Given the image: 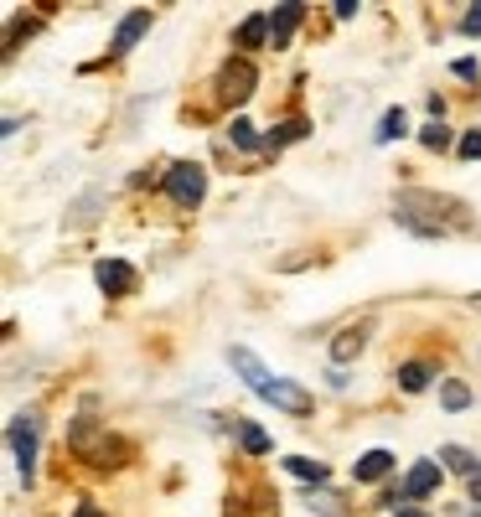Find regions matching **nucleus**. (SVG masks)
Returning <instances> with one entry per match:
<instances>
[{
  "label": "nucleus",
  "mask_w": 481,
  "mask_h": 517,
  "mask_svg": "<svg viewBox=\"0 0 481 517\" xmlns=\"http://www.w3.org/2000/svg\"><path fill=\"white\" fill-rule=\"evenodd\" d=\"M471 497H476V502H481V471H476V476H471Z\"/></svg>",
  "instance_id": "obj_28"
},
{
  "label": "nucleus",
  "mask_w": 481,
  "mask_h": 517,
  "mask_svg": "<svg viewBox=\"0 0 481 517\" xmlns=\"http://www.w3.org/2000/svg\"><path fill=\"white\" fill-rule=\"evenodd\" d=\"M461 32H466V37H481V6H471V16L461 21Z\"/></svg>",
  "instance_id": "obj_25"
},
{
  "label": "nucleus",
  "mask_w": 481,
  "mask_h": 517,
  "mask_svg": "<svg viewBox=\"0 0 481 517\" xmlns=\"http://www.w3.org/2000/svg\"><path fill=\"white\" fill-rule=\"evenodd\" d=\"M145 32H150V11H130V16H125V26H119V32H114V47H109V57L130 52V47H135Z\"/></svg>",
  "instance_id": "obj_10"
},
{
  "label": "nucleus",
  "mask_w": 481,
  "mask_h": 517,
  "mask_svg": "<svg viewBox=\"0 0 481 517\" xmlns=\"http://www.w3.org/2000/svg\"><path fill=\"white\" fill-rule=\"evenodd\" d=\"M399 517H430V512H419V507H399Z\"/></svg>",
  "instance_id": "obj_29"
},
{
  "label": "nucleus",
  "mask_w": 481,
  "mask_h": 517,
  "mask_svg": "<svg viewBox=\"0 0 481 517\" xmlns=\"http://www.w3.org/2000/svg\"><path fill=\"white\" fill-rule=\"evenodd\" d=\"M264 37H269V16H264V11H259V16H249L244 26H238V47H259Z\"/></svg>",
  "instance_id": "obj_16"
},
{
  "label": "nucleus",
  "mask_w": 481,
  "mask_h": 517,
  "mask_svg": "<svg viewBox=\"0 0 481 517\" xmlns=\"http://www.w3.org/2000/svg\"><path fill=\"white\" fill-rule=\"evenodd\" d=\"M332 11H337L342 21H352V16H357V0H337V6H332Z\"/></svg>",
  "instance_id": "obj_26"
},
{
  "label": "nucleus",
  "mask_w": 481,
  "mask_h": 517,
  "mask_svg": "<svg viewBox=\"0 0 481 517\" xmlns=\"http://www.w3.org/2000/svg\"><path fill=\"white\" fill-rule=\"evenodd\" d=\"M435 486H440V466L435 461H414V471L404 476V497L419 502V497H430Z\"/></svg>",
  "instance_id": "obj_9"
},
{
  "label": "nucleus",
  "mask_w": 481,
  "mask_h": 517,
  "mask_svg": "<svg viewBox=\"0 0 481 517\" xmlns=\"http://www.w3.org/2000/svg\"><path fill=\"white\" fill-rule=\"evenodd\" d=\"M404 130H409V119H404V109H388V114L378 119V140H383V145H388V140H399Z\"/></svg>",
  "instance_id": "obj_19"
},
{
  "label": "nucleus",
  "mask_w": 481,
  "mask_h": 517,
  "mask_svg": "<svg viewBox=\"0 0 481 517\" xmlns=\"http://www.w3.org/2000/svg\"><path fill=\"white\" fill-rule=\"evenodd\" d=\"M399 388H404V393L430 388V368H425V362H404V368H399Z\"/></svg>",
  "instance_id": "obj_17"
},
{
  "label": "nucleus",
  "mask_w": 481,
  "mask_h": 517,
  "mask_svg": "<svg viewBox=\"0 0 481 517\" xmlns=\"http://www.w3.org/2000/svg\"><path fill=\"white\" fill-rule=\"evenodd\" d=\"M228 362H233L238 373H244V383L259 393L264 404H275V409H285V414H311V409H316L306 388L290 383V378H275V373H269V368H264V362H259L249 347H233V352H228Z\"/></svg>",
  "instance_id": "obj_2"
},
{
  "label": "nucleus",
  "mask_w": 481,
  "mask_h": 517,
  "mask_svg": "<svg viewBox=\"0 0 481 517\" xmlns=\"http://www.w3.org/2000/svg\"><path fill=\"white\" fill-rule=\"evenodd\" d=\"M300 16H306V6H300V0H285V6L269 11V37H275V47L290 42V32L300 26Z\"/></svg>",
  "instance_id": "obj_8"
},
{
  "label": "nucleus",
  "mask_w": 481,
  "mask_h": 517,
  "mask_svg": "<svg viewBox=\"0 0 481 517\" xmlns=\"http://www.w3.org/2000/svg\"><path fill=\"white\" fill-rule=\"evenodd\" d=\"M68 445L83 455L88 466H99V471H109V466H119L125 461V445H119L114 435H109V424H94V419H73L68 424Z\"/></svg>",
  "instance_id": "obj_3"
},
{
  "label": "nucleus",
  "mask_w": 481,
  "mask_h": 517,
  "mask_svg": "<svg viewBox=\"0 0 481 517\" xmlns=\"http://www.w3.org/2000/svg\"><path fill=\"white\" fill-rule=\"evenodd\" d=\"M218 88H223V104H244V99H254V88H259V73H254V63H244V57H233V63H223V78H218Z\"/></svg>",
  "instance_id": "obj_5"
},
{
  "label": "nucleus",
  "mask_w": 481,
  "mask_h": 517,
  "mask_svg": "<svg viewBox=\"0 0 481 517\" xmlns=\"http://www.w3.org/2000/svg\"><path fill=\"white\" fill-rule=\"evenodd\" d=\"M300 135H306V119H285V125H275V135H269V150H280V145H295Z\"/></svg>",
  "instance_id": "obj_20"
},
{
  "label": "nucleus",
  "mask_w": 481,
  "mask_h": 517,
  "mask_svg": "<svg viewBox=\"0 0 481 517\" xmlns=\"http://www.w3.org/2000/svg\"><path fill=\"white\" fill-rule=\"evenodd\" d=\"M166 192H171V202H176V207H197V202H202V192H207V171H202V166H192V161L171 166V171H166Z\"/></svg>",
  "instance_id": "obj_4"
},
{
  "label": "nucleus",
  "mask_w": 481,
  "mask_h": 517,
  "mask_svg": "<svg viewBox=\"0 0 481 517\" xmlns=\"http://www.w3.org/2000/svg\"><path fill=\"white\" fill-rule=\"evenodd\" d=\"M11 450H16L21 476L32 481V466H37V430H32V419H11Z\"/></svg>",
  "instance_id": "obj_7"
},
{
  "label": "nucleus",
  "mask_w": 481,
  "mask_h": 517,
  "mask_svg": "<svg viewBox=\"0 0 481 517\" xmlns=\"http://www.w3.org/2000/svg\"><path fill=\"white\" fill-rule=\"evenodd\" d=\"M238 445H244L249 455H264L269 450V430H259V424H249V419H238Z\"/></svg>",
  "instance_id": "obj_15"
},
{
  "label": "nucleus",
  "mask_w": 481,
  "mask_h": 517,
  "mask_svg": "<svg viewBox=\"0 0 481 517\" xmlns=\"http://www.w3.org/2000/svg\"><path fill=\"white\" fill-rule=\"evenodd\" d=\"M228 517H280V502L259 492V497H244V502H228Z\"/></svg>",
  "instance_id": "obj_11"
},
{
  "label": "nucleus",
  "mask_w": 481,
  "mask_h": 517,
  "mask_svg": "<svg viewBox=\"0 0 481 517\" xmlns=\"http://www.w3.org/2000/svg\"><path fill=\"white\" fill-rule=\"evenodd\" d=\"M440 461H445L450 471H461L466 481H471V476L481 471V461H476V455H471V450H461V445H445V450H440Z\"/></svg>",
  "instance_id": "obj_13"
},
{
  "label": "nucleus",
  "mask_w": 481,
  "mask_h": 517,
  "mask_svg": "<svg viewBox=\"0 0 481 517\" xmlns=\"http://www.w3.org/2000/svg\"><path fill=\"white\" fill-rule=\"evenodd\" d=\"M394 218L409 228V233H425V238H450V233H466L471 228V207L445 197V192H399L394 197Z\"/></svg>",
  "instance_id": "obj_1"
},
{
  "label": "nucleus",
  "mask_w": 481,
  "mask_h": 517,
  "mask_svg": "<svg viewBox=\"0 0 481 517\" xmlns=\"http://www.w3.org/2000/svg\"><path fill=\"white\" fill-rule=\"evenodd\" d=\"M285 471H290V476H300V481H316V486L326 481V466H321V461H311V455H285Z\"/></svg>",
  "instance_id": "obj_14"
},
{
  "label": "nucleus",
  "mask_w": 481,
  "mask_h": 517,
  "mask_svg": "<svg viewBox=\"0 0 481 517\" xmlns=\"http://www.w3.org/2000/svg\"><path fill=\"white\" fill-rule=\"evenodd\" d=\"M368 342H363V331H342V337H337V347H332V357L337 362H352L357 352H363Z\"/></svg>",
  "instance_id": "obj_21"
},
{
  "label": "nucleus",
  "mask_w": 481,
  "mask_h": 517,
  "mask_svg": "<svg viewBox=\"0 0 481 517\" xmlns=\"http://www.w3.org/2000/svg\"><path fill=\"white\" fill-rule=\"evenodd\" d=\"M233 145L238 150H259V130L249 125V119H233Z\"/></svg>",
  "instance_id": "obj_22"
},
{
  "label": "nucleus",
  "mask_w": 481,
  "mask_h": 517,
  "mask_svg": "<svg viewBox=\"0 0 481 517\" xmlns=\"http://www.w3.org/2000/svg\"><path fill=\"white\" fill-rule=\"evenodd\" d=\"M456 150H461V161H481V130H471Z\"/></svg>",
  "instance_id": "obj_24"
},
{
  "label": "nucleus",
  "mask_w": 481,
  "mask_h": 517,
  "mask_svg": "<svg viewBox=\"0 0 481 517\" xmlns=\"http://www.w3.org/2000/svg\"><path fill=\"white\" fill-rule=\"evenodd\" d=\"M94 280H99L104 295H130V290L140 285L135 269H130L125 259H99V264H94Z\"/></svg>",
  "instance_id": "obj_6"
},
{
  "label": "nucleus",
  "mask_w": 481,
  "mask_h": 517,
  "mask_svg": "<svg viewBox=\"0 0 481 517\" xmlns=\"http://www.w3.org/2000/svg\"><path fill=\"white\" fill-rule=\"evenodd\" d=\"M73 517H104V512H99V507H94V502H83V507H78V512H73Z\"/></svg>",
  "instance_id": "obj_27"
},
{
  "label": "nucleus",
  "mask_w": 481,
  "mask_h": 517,
  "mask_svg": "<svg viewBox=\"0 0 481 517\" xmlns=\"http://www.w3.org/2000/svg\"><path fill=\"white\" fill-rule=\"evenodd\" d=\"M440 404H445L450 414H461V409H471V388H466V383H456V378H450V383L440 388Z\"/></svg>",
  "instance_id": "obj_18"
},
{
  "label": "nucleus",
  "mask_w": 481,
  "mask_h": 517,
  "mask_svg": "<svg viewBox=\"0 0 481 517\" xmlns=\"http://www.w3.org/2000/svg\"><path fill=\"white\" fill-rule=\"evenodd\" d=\"M388 466H394V455H388V450H368L363 461L352 466V476H357V481H383V476H388Z\"/></svg>",
  "instance_id": "obj_12"
},
{
  "label": "nucleus",
  "mask_w": 481,
  "mask_h": 517,
  "mask_svg": "<svg viewBox=\"0 0 481 517\" xmlns=\"http://www.w3.org/2000/svg\"><path fill=\"white\" fill-rule=\"evenodd\" d=\"M419 145H425V150H445V145H450V130H445L440 119H435V125H425V130H419Z\"/></svg>",
  "instance_id": "obj_23"
}]
</instances>
